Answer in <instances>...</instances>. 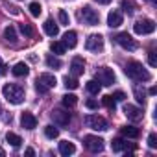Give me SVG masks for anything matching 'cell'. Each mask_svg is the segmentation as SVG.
<instances>
[{
    "mask_svg": "<svg viewBox=\"0 0 157 157\" xmlns=\"http://www.w3.org/2000/svg\"><path fill=\"white\" fill-rule=\"evenodd\" d=\"M124 72H126L128 78H131L133 82H150L151 80V74L139 61H128L126 67H124Z\"/></svg>",
    "mask_w": 157,
    "mask_h": 157,
    "instance_id": "1",
    "label": "cell"
},
{
    "mask_svg": "<svg viewBox=\"0 0 157 157\" xmlns=\"http://www.w3.org/2000/svg\"><path fill=\"white\" fill-rule=\"evenodd\" d=\"M2 93H4V98H6L10 104L19 105V104L24 102V89H22L21 85H17V83H6V85L2 87Z\"/></svg>",
    "mask_w": 157,
    "mask_h": 157,
    "instance_id": "2",
    "label": "cell"
},
{
    "mask_svg": "<svg viewBox=\"0 0 157 157\" xmlns=\"http://www.w3.org/2000/svg\"><path fill=\"white\" fill-rule=\"evenodd\" d=\"M56 78H54V74H48V72H44V74H41L39 78H37V82H35V89H37V93L39 94H44V93H48V89H52V87H56Z\"/></svg>",
    "mask_w": 157,
    "mask_h": 157,
    "instance_id": "3",
    "label": "cell"
},
{
    "mask_svg": "<svg viewBox=\"0 0 157 157\" xmlns=\"http://www.w3.org/2000/svg\"><path fill=\"white\" fill-rule=\"evenodd\" d=\"M115 72H113V68H109V67H102V68H98L96 70V82L100 83V85H105V87H111L113 83H115Z\"/></svg>",
    "mask_w": 157,
    "mask_h": 157,
    "instance_id": "4",
    "label": "cell"
},
{
    "mask_svg": "<svg viewBox=\"0 0 157 157\" xmlns=\"http://www.w3.org/2000/svg\"><path fill=\"white\" fill-rule=\"evenodd\" d=\"M133 30H135L137 35H148V33L155 32V22L151 19H139L133 24Z\"/></svg>",
    "mask_w": 157,
    "mask_h": 157,
    "instance_id": "5",
    "label": "cell"
},
{
    "mask_svg": "<svg viewBox=\"0 0 157 157\" xmlns=\"http://www.w3.org/2000/svg\"><path fill=\"white\" fill-rule=\"evenodd\" d=\"M85 124H87V128H91L94 131H105L107 129V120L100 115H87Z\"/></svg>",
    "mask_w": 157,
    "mask_h": 157,
    "instance_id": "6",
    "label": "cell"
},
{
    "mask_svg": "<svg viewBox=\"0 0 157 157\" xmlns=\"http://www.w3.org/2000/svg\"><path fill=\"white\" fill-rule=\"evenodd\" d=\"M80 17H82V21H83L85 24H89V26H96V24L100 22V15H98V11H94L91 6L82 8Z\"/></svg>",
    "mask_w": 157,
    "mask_h": 157,
    "instance_id": "7",
    "label": "cell"
},
{
    "mask_svg": "<svg viewBox=\"0 0 157 157\" xmlns=\"http://www.w3.org/2000/svg\"><path fill=\"white\" fill-rule=\"evenodd\" d=\"M115 41H117V44H120L124 50H129V52L137 50V46H139L137 41H135L129 33H126V32H124V33H118V35L115 37Z\"/></svg>",
    "mask_w": 157,
    "mask_h": 157,
    "instance_id": "8",
    "label": "cell"
},
{
    "mask_svg": "<svg viewBox=\"0 0 157 157\" xmlns=\"http://www.w3.org/2000/svg\"><path fill=\"white\" fill-rule=\"evenodd\" d=\"M83 144H85V148H87L89 151H93V153H98V151L104 150V140H102L100 137H96V135H87V137H83Z\"/></svg>",
    "mask_w": 157,
    "mask_h": 157,
    "instance_id": "9",
    "label": "cell"
},
{
    "mask_svg": "<svg viewBox=\"0 0 157 157\" xmlns=\"http://www.w3.org/2000/svg\"><path fill=\"white\" fill-rule=\"evenodd\" d=\"M85 48L89 52H102L104 50V37L100 33H93L89 35V39L85 41Z\"/></svg>",
    "mask_w": 157,
    "mask_h": 157,
    "instance_id": "10",
    "label": "cell"
},
{
    "mask_svg": "<svg viewBox=\"0 0 157 157\" xmlns=\"http://www.w3.org/2000/svg\"><path fill=\"white\" fill-rule=\"evenodd\" d=\"M50 117H52L54 124H57V126H61V128L70 124V113L65 111V109H54V111L50 113Z\"/></svg>",
    "mask_w": 157,
    "mask_h": 157,
    "instance_id": "11",
    "label": "cell"
},
{
    "mask_svg": "<svg viewBox=\"0 0 157 157\" xmlns=\"http://www.w3.org/2000/svg\"><path fill=\"white\" fill-rule=\"evenodd\" d=\"M124 115L129 118V120H133V122H139V120H142V109L140 107H135V105H131V104H126L124 105Z\"/></svg>",
    "mask_w": 157,
    "mask_h": 157,
    "instance_id": "12",
    "label": "cell"
},
{
    "mask_svg": "<svg viewBox=\"0 0 157 157\" xmlns=\"http://www.w3.org/2000/svg\"><path fill=\"white\" fill-rule=\"evenodd\" d=\"M83 70H85V61H83V57H80V56L72 57V61H70V72H72V76H82Z\"/></svg>",
    "mask_w": 157,
    "mask_h": 157,
    "instance_id": "13",
    "label": "cell"
},
{
    "mask_svg": "<svg viewBox=\"0 0 157 157\" xmlns=\"http://www.w3.org/2000/svg\"><path fill=\"white\" fill-rule=\"evenodd\" d=\"M21 126H22L24 129H35V128H37V118H35L32 113L24 111L22 117H21Z\"/></svg>",
    "mask_w": 157,
    "mask_h": 157,
    "instance_id": "14",
    "label": "cell"
},
{
    "mask_svg": "<svg viewBox=\"0 0 157 157\" xmlns=\"http://www.w3.org/2000/svg\"><path fill=\"white\" fill-rule=\"evenodd\" d=\"M43 28H44V33L50 35V37H57L59 35V24H56L52 19H46L44 24H43Z\"/></svg>",
    "mask_w": 157,
    "mask_h": 157,
    "instance_id": "15",
    "label": "cell"
},
{
    "mask_svg": "<svg viewBox=\"0 0 157 157\" xmlns=\"http://www.w3.org/2000/svg\"><path fill=\"white\" fill-rule=\"evenodd\" d=\"M120 24H122V13L117 11V10H113V11L107 15V26H109V28H118Z\"/></svg>",
    "mask_w": 157,
    "mask_h": 157,
    "instance_id": "16",
    "label": "cell"
},
{
    "mask_svg": "<svg viewBox=\"0 0 157 157\" xmlns=\"http://www.w3.org/2000/svg\"><path fill=\"white\" fill-rule=\"evenodd\" d=\"M67 48H74L76 44H78V33L76 32H72V30H68L65 35H63V41H61Z\"/></svg>",
    "mask_w": 157,
    "mask_h": 157,
    "instance_id": "17",
    "label": "cell"
},
{
    "mask_svg": "<svg viewBox=\"0 0 157 157\" xmlns=\"http://www.w3.org/2000/svg\"><path fill=\"white\" fill-rule=\"evenodd\" d=\"M59 153L65 155V157H68V155L76 153V146L72 142H68V140H61L59 142Z\"/></svg>",
    "mask_w": 157,
    "mask_h": 157,
    "instance_id": "18",
    "label": "cell"
},
{
    "mask_svg": "<svg viewBox=\"0 0 157 157\" xmlns=\"http://www.w3.org/2000/svg\"><path fill=\"white\" fill-rule=\"evenodd\" d=\"M11 72H13V76H17V78H22V76H28L30 68H28V65H26V63H17V65L11 68Z\"/></svg>",
    "mask_w": 157,
    "mask_h": 157,
    "instance_id": "19",
    "label": "cell"
},
{
    "mask_svg": "<svg viewBox=\"0 0 157 157\" xmlns=\"http://www.w3.org/2000/svg\"><path fill=\"white\" fill-rule=\"evenodd\" d=\"M120 133H122L124 137H128V139H137V137L140 135L139 128H135V126H124V128L120 129Z\"/></svg>",
    "mask_w": 157,
    "mask_h": 157,
    "instance_id": "20",
    "label": "cell"
},
{
    "mask_svg": "<svg viewBox=\"0 0 157 157\" xmlns=\"http://www.w3.org/2000/svg\"><path fill=\"white\" fill-rule=\"evenodd\" d=\"M85 89H87V93H89V94H98V93L102 91V85H100L96 80H89V82H87V85H85Z\"/></svg>",
    "mask_w": 157,
    "mask_h": 157,
    "instance_id": "21",
    "label": "cell"
},
{
    "mask_svg": "<svg viewBox=\"0 0 157 157\" xmlns=\"http://www.w3.org/2000/svg\"><path fill=\"white\" fill-rule=\"evenodd\" d=\"M6 140H8V142L13 146V148H19V146L22 144V139H21L17 133H13V131H10V133L6 135Z\"/></svg>",
    "mask_w": 157,
    "mask_h": 157,
    "instance_id": "22",
    "label": "cell"
},
{
    "mask_svg": "<svg viewBox=\"0 0 157 157\" xmlns=\"http://www.w3.org/2000/svg\"><path fill=\"white\" fill-rule=\"evenodd\" d=\"M111 148H113V151H122V150H128V142L118 137V139H113Z\"/></svg>",
    "mask_w": 157,
    "mask_h": 157,
    "instance_id": "23",
    "label": "cell"
},
{
    "mask_svg": "<svg viewBox=\"0 0 157 157\" xmlns=\"http://www.w3.org/2000/svg\"><path fill=\"white\" fill-rule=\"evenodd\" d=\"M4 39H6L8 43H17V32H15L13 26H8V28L4 30Z\"/></svg>",
    "mask_w": 157,
    "mask_h": 157,
    "instance_id": "24",
    "label": "cell"
},
{
    "mask_svg": "<svg viewBox=\"0 0 157 157\" xmlns=\"http://www.w3.org/2000/svg\"><path fill=\"white\" fill-rule=\"evenodd\" d=\"M133 93H135V98H137V102L139 104H146V93H144V89L140 87V85H135L133 87Z\"/></svg>",
    "mask_w": 157,
    "mask_h": 157,
    "instance_id": "25",
    "label": "cell"
},
{
    "mask_svg": "<svg viewBox=\"0 0 157 157\" xmlns=\"http://www.w3.org/2000/svg\"><path fill=\"white\" fill-rule=\"evenodd\" d=\"M76 104H78V96H74V94H65L63 96V105L65 107L72 109V107H76Z\"/></svg>",
    "mask_w": 157,
    "mask_h": 157,
    "instance_id": "26",
    "label": "cell"
},
{
    "mask_svg": "<svg viewBox=\"0 0 157 157\" xmlns=\"http://www.w3.org/2000/svg\"><path fill=\"white\" fill-rule=\"evenodd\" d=\"M46 65H48L50 68H61V67H63L61 59H59V57H54V56H46Z\"/></svg>",
    "mask_w": 157,
    "mask_h": 157,
    "instance_id": "27",
    "label": "cell"
},
{
    "mask_svg": "<svg viewBox=\"0 0 157 157\" xmlns=\"http://www.w3.org/2000/svg\"><path fill=\"white\" fill-rule=\"evenodd\" d=\"M50 50L54 52V54H65V50H67V46L61 43V41H54L52 44H50Z\"/></svg>",
    "mask_w": 157,
    "mask_h": 157,
    "instance_id": "28",
    "label": "cell"
},
{
    "mask_svg": "<svg viewBox=\"0 0 157 157\" xmlns=\"http://www.w3.org/2000/svg\"><path fill=\"white\" fill-rule=\"evenodd\" d=\"M102 104H104V105H105L107 109H113V111H115V107H117V100H115V98H113L111 94L104 96V98H102Z\"/></svg>",
    "mask_w": 157,
    "mask_h": 157,
    "instance_id": "29",
    "label": "cell"
},
{
    "mask_svg": "<svg viewBox=\"0 0 157 157\" xmlns=\"http://www.w3.org/2000/svg\"><path fill=\"white\" fill-rule=\"evenodd\" d=\"M44 135H46L48 139H57V137H59V129L54 128V126H46V128H44Z\"/></svg>",
    "mask_w": 157,
    "mask_h": 157,
    "instance_id": "30",
    "label": "cell"
},
{
    "mask_svg": "<svg viewBox=\"0 0 157 157\" xmlns=\"http://www.w3.org/2000/svg\"><path fill=\"white\" fill-rule=\"evenodd\" d=\"M122 10H124L128 15H133V11H135V4H133V0H122Z\"/></svg>",
    "mask_w": 157,
    "mask_h": 157,
    "instance_id": "31",
    "label": "cell"
},
{
    "mask_svg": "<svg viewBox=\"0 0 157 157\" xmlns=\"http://www.w3.org/2000/svg\"><path fill=\"white\" fill-rule=\"evenodd\" d=\"M63 83H65L67 89H78V80H76V78H68V76H65V78H63Z\"/></svg>",
    "mask_w": 157,
    "mask_h": 157,
    "instance_id": "32",
    "label": "cell"
},
{
    "mask_svg": "<svg viewBox=\"0 0 157 157\" xmlns=\"http://www.w3.org/2000/svg\"><path fill=\"white\" fill-rule=\"evenodd\" d=\"M41 11H43V8H41L39 2H32V4H30V13H32V17H39Z\"/></svg>",
    "mask_w": 157,
    "mask_h": 157,
    "instance_id": "33",
    "label": "cell"
},
{
    "mask_svg": "<svg viewBox=\"0 0 157 157\" xmlns=\"http://www.w3.org/2000/svg\"><path fill=\"white\" fill-rule=\"evenodd\" d=\"M21 33H22V35H26V37H33V33H35V32H33V28H32L30 24H26V22H24V24H21Z\"/></svg>",
    "mask_w": 157,
    "mask_h": 157,
    "instance_id": "34",
    "label": "cell"
},
{
    "mask_svg": "<svg viewBox=\"0 0 157 157\" xmlns=\"http://www.w3.org/2000/svg\"><path fill=\"white\" fill-rule=\"evenodd\" d=\"M59 22H61L63 26H68V22H70V19H68V13H67L65 10H61V11H59Z\"/></svg>",
    "mask_w": 157,
    "mask_h": 157,
    "instance_id": "35",
    "label": "cell"
},
{
    "mask_svg": "<svg viewBox=\"0 0 157 157\" xmlns=\"http://www.w3.org/2000/svg\"><path fill=\"white\" fill-rule=\"evenodd\" d=\"M148 146H150L151 150L157 148V135H155V133H150V135H148Z\"/></svg>",
    "mask_w": 157,
    "mask_h": 157,
    "instance_id": "36",
    "label": "cell"
},
{
    "mask_svg": "<svg viewBox=\"0 0 157 157\" xmlns=\"http://www.w3.org/2000/svg\"><path fill=\"white\" fill-rule=\"evenodd\" d=\"M148 61H150V65H151V67H155V65H157V56H155V52H153V50H150V54H148Z\"/></svg>",
    "mask_w": 157,
    "mask_h": 157,
    "instance_id": "37",
    "label": "cell"
},
{
    "mask_svg": "<svg viewBox=\"0 0 157 157\" xmlns=\"http://www.w3.org/2000/svg\"><path fill=\"white\" fill-rule=\"evenodd\" d=\"M111 96H113L117 102H124V100H126V94H124L122 91H117V93H115V94H111Z\"/></svg>",
    "mask_w": 157,
    "mask_h": 157,
    "instance_id": "38",
    "label": "cell"
},
{
    "mask_svg": "<svg viewBox=\"0 0 157 157\" xmlns=\"http://www.w3.org/2000/svg\"><path fill=\"white\" fill-rule=\"evenodd\" d=\"M85 105H87L89 109H98V102H96V100H87Z\"/></svg>",
    "mask_w": 157,
    "mask_h": 157,
    "instance_id": "39",
    "label": "cell"
},
{
    "mask_svg": "<svg viewBox=\"0 0 157 157\" xmlns=\"http://www.w3.org/2000/svg\"><path fill=\"white\" fill-rule=\"evenodd\" d=\"M4 74H6V65L0 61V76H4Z\"/></svg>",
    "mask_w": 157,
    "mask_h": 157,
    "instance_id": "40",
    "label": "cell"
},
{
    "mask_svg": "<svg viewBox=\"0 0 157 157\" xmlns=\"http://www.w3.org/2000/svg\"><path fill=\"white\" fill-rule=\"evenodd\" d=\"M24 153H26L28 157H32V155H35V151H33V148H28V150H26Z\"/></svg>",
    "mask_w": 157,
    "mask_h": 157,
    "instance_id": "41",
    "label": "cell"
},
{
    "mask_svg": "<svg viewBox=\"0 0 157 157\" xmlns=\"http://www.w3.org/2000/svg\"><path fill=\"white\" fill-rule=\"evenodd\" d=\"M94 2H98V4H104V6H105V4H111V0H94Z\"/></svg>",
    "mask_w": 157,
    "mask_h": 157,
    "instance_id": "42",
    "label": "cell"
},
{
    "mask_svg": "<svg viewBox=\"0 0 157 157\" xmlns=\"http://www.w3.org/2000/svg\"><path fill=\"white\" fill-rule=\"evenodd\" d=\"M155 93H157V89H155V87H150V91H148V94H151V96H153Z\"/></svg>",
    "mask_w": 157,
    "mask_h": 157,
    "instance_id": "43",
    "label": "cell"
},
{
    "mask_svg": "<svg viewBox=\"0 0 157 157\" xmlns=\"http://www.w3.org/2000/svg\"><path fill=\"white\" fill-rule=\"evenodd\" d=\"M4 155H6V151H4L2 148H0V157H4Z\"/></svg>",
    "mask_w": 157,
    "mask_h": 157,
    "instance_id": "44",
    "label": "cell"
},
{
    "mask_svg": "<svg viewBox=\"0 0 157 157\" xmlns=\"http://www.w3.org/2000/svg\"><path fill=\"white\" fill-rule=\"evenodd\" d=\"M0 113H2V105H0Z\"/></svg>",
    "mask_w": 157,
    "mask_h": 157,
    "instance_id": "45",
    "label": "cell"
},
{
    "mask_svg": "<svg viewBox=\"0 0 157 157\" xmlns=\"http://www.w3.org/2000/svg\"><path fill=\"white\" fill-rule=\"evenodd\" d=\"M150 2H155V0H150Z\"/></svg>",
    "mask_w": 157,
    "mask_h": 157,
    "instance_id": "46",
    "label": "cell"
}]
</instances>
